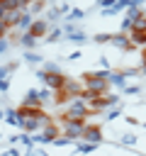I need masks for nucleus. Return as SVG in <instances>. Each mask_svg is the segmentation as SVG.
I'll use <instances>...</instances> for the list:
<instances>
[{"instance_id":"1","label":"nucleus","mask_w":146,"mask_h":156,"mask_svg":"<svg viewBox=\"0 0 146 156\" xmlns=\"http://www.w3.org/2000/svg\"><path fill=\"white\" fill-rule=\"evenodd\" d=\"M88 110H90V102L85 100V95L80 98H73L66 102V110H63V119H71V122H85L88 117Z\"/></svg>"},{"instance_id":"2","label":"nucleus","mask_w":146,"mask_h":156,"mask_svg":"<svg viewBox=\"0 0 146 156\" xmlns=\"http://www.w3.org/2000/svg\"><path fill=\"white\" fill-rule=\"evenodd\" d=\"M107 78H109V71L83 76V85H85V93H90V95H97V98H102V95H105V90H107V83H109Z\"/></svg>"},{"instance_id":"3","label":"nucleus","mask_w":146,"mask_h":156,"mask_svg":"<svg viewBox=\"0 0 146 156\" xmlns=\"http://www.w3.org/2000/svg\"><path fill=\"white\" fill-rule=\"evenodd\" d=\"M85 129H88L85 122H71V119H63V122H61L63 136H68V139H73V141H80L83 134H85Z\"/></svg>"},{"instance_id":"4","label":"nucleus","mask_w":146,"mask_h":156,"mask_svg":"<svg viewBox=\"0 0 146 156\" xmlns=\"http://www.w3.org/2000/svg\"><path fill=\"white\" fill-rule=\"evenodd\" d=\"M36 78H39L41 83H46V85H49V90H54V93H58V90L66 85V80H68V78H66V76H61V73H46V71H41Z\"/></svg>"},{"instance_id":"5","label":"nucleus","mask_w":146,"mask_h":156,"mask_svg":"<svg viewBox=\"0 0 146 156\" xmlns=\"http://www.w3.org/2000/svg\"><path fill=\"white\" fill-rule=\"evenodd\" d=\"M22 107H27V110H41L39 90H27V95H24V100H22Z\"/></svg>"},{"instance_id":"6","label":"nucleus","mask_w":146,"mask_h":156,"mask_svg":"<svg viewBox=\"0 0 146 156\" xmlns=\"http://www.w3.org/2000/svg\"><path fill=\"white\" fill-rule=\"evenodd\" d=\"M112 44H114V46H119V49H127V51H131V49H134L131 39H129L124 32H119V34H112Z\"/></svg>"},{"instance_id":"7","label":"nucleus","mask_w":146,"mask_h":156,"mask_svg":"<svg viewBox=\"0 0 146 156\" xmlns=\"http://www.w3.org/2000/svg\"><path fill=\"white\" fill-rule=\"evenodd\" d=\"M80 141H88V144H95V146H97V144L102 141V134H100V129H97V127H88Z\"/></svg>"},{"instance_id":"8","label":"nucleus","mask_w":146,"mask_h":156,"mask_svg":"<svg viewBox=\"0 0 146 156\" xmlns=\"http://www.w3.org/2000/svg\"><path fill=\"white\" fill-rule=\"evenodd\" d=\"M49 24H51L49 20H36V22H34V27L29 29V34H32V37H36V39H39V37H44V34L49 32Z\"/></svg>"},{"instance_id":"9","label":"nucleus","mask_w":146,"mask_h":156,"mask_svg":"<svg viewBox=\"0 0 146 156\" xmlns=\"http://www.w3.org/2000/svg\"><path fill=\"white\" fill-rule=\"evenodd\" d=\"M129 39L134 46H146V32H129Z\"/></svg>"},{"instance_id":"10","label":"nucleus","mask_w":146,"mask_h":156,"mask_svg":"<svg viewBox=\"0 0 146 156\" xmlns=\"http://www.w3.org/2000/svg\"><path fill=\"white\" fill-rule=\"evenodd\" d=\"M5 122L19 127V110H5Z\"/></svg>"},{"instance_id":"11","label":"nucleus","mask_w":146,"mask_h":156,"mask_svg":"<svg viewBox=\"0 0 146 156\" xmlns=\"http://www.w3.org/2000/svg\"><path fill=\"white\" fill-rule=\"evenodd\" d=\"M19 44H22L24 49H34V46H36V37H32V34L27 32V34H22V39H19Z\"/></svg>"},{"instance_id":"12","label":"nucleus","mask_w":146,"mask_h":156,"mask_svg":"<svg viewBox=\"0 0 146 156\" xmlns=\"http://www.w3.org/2000/svg\"><path fill=\"white\" fill-rule=\"evenodd\" d=\"M124 78H127V73H124V71H119V73H109V78H107V80H109L112 85H124Z\"/></svg>"},{"instance_id":"13","label":"nucleus","mask_w":146,"mask_h":156,"mask_svg":"<svg viewBox=\"0 0 146 156\" xmlns=\"http://www.w3.org/2000/svg\"><path fill=\"white\" fill-rule=\"evenodd\" d=\"M83 15H85L83 10H71V12H68V24H73V22H75V20H80Z\"/></svg>"},{"instance_id":"14","label":"nucleus","mask_w":146,"mask_h":156,"mask_svg":"<svg viewBox=\"0 0 146 156\" xmlns=\"http://www.w3.org/2000/svg\"><path fill=\"white\" fill-rule=\"evenodd\" d=\"M95 149V144H88V141H78V151L80 154H88V151H92Z\"/></svg>"},{"instance_id":"15","label":"nucleus","mask_w":146,"mask_h":156,"mask_svg":"<svg viewBox=\"0 0 146 156\" xmlns=\"http://www.w3.org/2000/svg\"><path fill=\"white\" fill-rule=\"evenodd\" d=\"M24 58H27V63H39V61H41V56H39V54H34V51H27V56H24Z\"/></svg>"},{"instance_id":"16","label":"nucleus","mask_w":146,"mask_h":156,"mask_svg":"<svg viewBox=\"0 0 146 156\" xmlns=\"http://www.w3.org/2000/svg\"><path fill=\"white\" fill-rule=\"evenodd\" d=\"M54 144H56V146H71V144H73V139H68V136H63V134H61Z\"/></svg>"},{"instance_id":"17","label":"nucleus","mask_w":146,"mask_h":156,"mask_svg":"<svg viewBox=\"0 0 146 156\" xmlns=\"http://www.w3.org/2000/svg\"><path fill=\"white\" fill-rule=\"evenodd\" d=\"M134 141H136V136H134V134H124V136H122V144H129V146H131Z\"/></svg>"},{"instance_id":"18","label":"nucleus","mask_w":146,"mask_h":156,"mask_svg":"<svg viewBox=\"0 0 146 156\" xmlns=\"http://www.w3.org/2000/svg\"><path fill=\"white\" fill-rule=\"evenodd\" d=\"M95 41H100V44H102V41H112V34H97Z\"/></svg>"},{"instance_id":"19","label":"nucleus","mask_w":146,"mask_h":156,"mask_svg":"<svg viewBox=\"0 0 146 156\" xmlns=\"http://www.w3.org/2000/svg\"><path fill=\"white\" fill-rule=\"evenodd\" d=\"M58 37H61V29H54V32H51V34H49V41H56V39H58Z\"/></svg>"},{"instance_id":"20","label":"nucleus","mask_w":146,"mask_h":156,"mask_svg":"<svg viewBox=\"0 0 146 156\" xmlns=\"http://www.w3.org/2000/svg\"><path fill=\"white\" fill-rule=\"evenodd\" d=\"M117 117H119V110H117V107H114V110H109V112H107V119H117Z\"/></svg>"},{"instance_id":"21","label":"nucleus","mask_w":146,"mask_h":156,"mask_svg":"<svg viewBox=\"0 0 146 156\" xmlns=\"http://www.w3.org/2000/svg\"><path fill=\"white\" fill-rule=\"evenodd\" d=\"M41 7H44V5H41V2H34V5H32V7H29V15H32V12H39V10H41Z\"/></svg>"},{"instance_id":"22","label":"nucleus","mask_w":146,"mask_h":156,"mask_svg":"<svg viewBox=\"0 0 146 156\" xmlns=\"http://www.w3.org/2000/svg\"><path fill=\"white\" fill-rule=\"evenodd\" d=\"M127 93H129V95H136V93H139V85H129Z\"/></svg>"},{"instance_id":"23","label":"nucleus","mask_w":146,"mask_h":156,"mask_svg":"<svg viewBox=\"0 0 146 156\" xmlns=\"http://www.w3.org/2000/svg\"><path fill=\"white\" fill-rule=\"evenodd\" d=\"M29 156H46L41 149H34V151H29Z\"/></svg>"},{"instance_id":"24","label":"nucleus","mask_w":146,"mask_h":156,"mask_svg":"<svg viewBox=\"0 0 146 156\" xmlns=\"http://www.w3.org/2000/svg\"><path fill=\"white\" fill-rule=\"evenodd\" d=\"M141 73H146V61H144V66H141Z\"/></svg>"}]
</instances>
